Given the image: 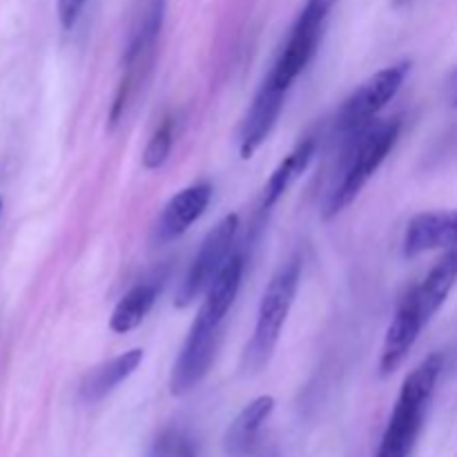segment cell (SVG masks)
Wrapping results in <instances>:
<instances>
[{"mask_svg": "<svg viewBox=\"0 0 457 457\" xmlns=\"http://www.w3.org/2000/svg\"><path fill=\"white\" fill-rule=\"evenodd\" d=\"M168 0H143L129 29L123 52V74L116 85L114 101L110 107V128H116L128 116L129 107L137 103L154 70L159 36L163 29Z\"/></svg>", "mask_w": 457, "mask_h": 457, "instance_id": "cell-1", "label": "cell"}, {"mask_svg": "<svg viewBox=\"0 0 457 457\" xmlns=\"http://www.w3.org/2000/svg\"><path fill=\"white\" fill-rule=\"evenodd\" d=\"M442 373V355H428L402 384L382 445L375 457H409L422 431L427 406Z\"/></svg>", "mask_w": 457, "mask_h": 457, "instance_id": "cell-2", "label": "cell"}, {"mask_svg": "<svg viewBox=\"0 0 457 457\" xmlns=\"http://www.w3.org/2000/svg\"><path fill=\"white\" fill-rule=\"evenodd\" d=\"M299 279H302V262L293 257L284 266H279V270L268 281L262 295V303H259L254 333L244 351V369L248 373H259L270 361L272 353L279 344L286 320L293 311Z\"/></svg>", "mask_w": 457, "mask_h": 457, "instance_id": "cell-3", "label": "cell"}, {"mask_svg": "<svg viewBox=\"0 0 457 457\" xmlns=\"http://www.w3.org/2000/svg\"><path fill=\"white\" fill-rule=\"evenodd\" d=\"M402 132V119L393 116L388 120H379V123L370 125L361 132L360 141L355 143L351 152V159L346 161V170H344L342 179L337 186L330 192L328 201L324 205V219H333L342 212L346 205L360 196L366 183L373 179L379 165L386 161L391 150L395 147L397 138Z\"/></svg>", "mask_w": 457, "mask_h": 457, "instance_id": "cell-4", "label": "cell"}, {"mask_svg": "<svg viewBox=\"0 0 457 457\" xmlns=\"http://www.w3.org/2000/svg\"><path fill=\"white\" fill-rule=\"evenodd\" d=\"M237 232H239V217H237V214H226V217L208 232V237H205L204 244H201L199 253L192 259L181 286H179L174 306L187 308L190 303H195V299L199 297L201 293L208 290V286L212 284L214 277L219 275V270H221V268L226 266L228 259H230V250L237 239Z\"/></svg>", "mask_w": 457, "mask_h": 457, "instance_id": "cell-5", "label": "cell"}, {"mask_svg": "<svg viewBox=\"0 0 457 457\" xmlns=\"http://www.w3.org/2000/svg\"><path fill=\"white\" fill-rule=\"evenodd\" d=\"M409 70L411 62L402 61L391 67H384L378 74L366 79L344 101V105L339 107L337 119H335L337 132H357V129H364L397 96V92L404 85Z\"/></svg>", "mask_w": 457, "mask_h": 457, "instance_id": "cell-6", "label": "cell"}, {"mask_svg": "<svg viewBox=\"0 0 457 457\" xmlns=\"http://www.w3.org/2000/svg\"><path fill=\"white\" fill-rule=\"evenodd\" d=\"M427 324L428 321L424 317L422 308H420L415 288H411L402 297L395 317H393V321L386 328L382 353H379V373H382V378H388V375H393L400 369L402 361L406 360V355L415 346L420 333H422V328Z\"/></svg>", "mask_w": 457, "mask_h": 457, "instance_id": "cell-7", "label": "cell"}, {"mask_svg": "<svg viewBox=\"0 0 457 457\" xmlns=\"http://www.w3.org/2000/svg\"><path fill=\"white\" fill-rule=\"evenodd\" d=\"M219 330L205 328L201 324H192L181 353L172 366L170 375V393L177 397L186 395L192 388L199 386L212 366L214 353H217Z\"/></svg>", "mask_w": 457, "mask_h": 457, "instance_id": "cell-8", "label": "cell"}, {"mask_svg": "<svg viewBox=\"0 0 457 457\" xmlns=\"http://www.w3.org/2000/svg\"><path fill=\"white\" fill-rule=\"evenodd\" d=\"M288 89L281 87L272 79H263L262 87L254 94V101L250 105L248 114H245L244 125H241L239 137V154L241 159H253L254 152L268 141V137L275 129L277 120H279L281 110H284V101Z\"/></svg>", "mask_w": 457, "mask_h": 457, "instance_id": "cell-9", "label": "cell"}, {"mask_svg": "<svg viewBox=\"0 0 457 457\" xmlns=\"http://www.w3.org/2000/svg\"><path fill=\"white\" fill-rule=\"evenodd\" d=\"M210 199H212V186L205 181L195 183V186H187L181 192H177L165 204L163 212H161L159 221H156L154 235H152L154 244L163 245L186 235L187 228L195 221H199L201 214L205 212Z\"/></svg>", "mask_w": 457, "mask_h": 457, "instance_id": "cell-10", "label": "cell"}, {"mask_svg": "<svg viewBox=\"0 0 457 457\" xmlns=\"http://www.w3.org/2000/svg\"><path fill=\"white\" fill-rule=\"evenodd\" d=\"M404 257L413 259L431 250H457V210L415 214L404 232Z\"/></svg>", "mask_w": 457, "mask_h": 457, "instance_id": "cell-11", "label": "cell"}, {"mask_svg": "<svg viewBox=\"0 0 457 457\" xmlns=\"http://www.w3.org/2000/svg\"><path fill=\"white\" fill-rule=\"evenodd\" d=\"M244 254H230L226 266L219 270V275L214 277V281L208 286V290H205V299L204 303H201L199 312H196V324L212 330L221 328L223 320H226L232 303H235L237 295H239L241 279H244Z\"/></svg>", "mask_w": 457, "mask_h": 457, "instance_id": "cell-12", "label": "cell"}, {"mask_svg": "<svg viewBox=\"0 0 457 457\" xmlns=\"http://www.w3.org/2000/svg\"><path fill=\"white\" fill-rule=\"evenodd\" d=\"M141 361L143 351L132 348V351L112 357L105 364L92 369L80 382V400L85 404H96V402L105 400L119 384H123L141 366Z\"/></svg>", "mask_w": 457, "mask_h": 457, "instance_id": "cell-13", "label": "cell"}, {"mask_svg": "<svg viewBox=\"0 0 457 457\" xmlns=\"http://www.w3.org/2000/svg\"><path fill=\"white\" fill-rule=\"evenodd\" d=\"M275 411V397L262 395L241 409V413L232 420L223 437V451L228 457H244L257 442L259 431Z\"/></svg>", "mask_w": 457, "mask_h": 457, "instance_id": "cell-14", "label": "cell"}, {"mask_svg": "<svg viewBox=\"0 0 457 457\" xmlns=\"http://www.w3.org/2000/svg\"><path fill=\"white\" fill-rule=\"evenodd\" d=\"M457 281V250H449L436 262V266L428 270L424 281L415 286L420 308H422L427 321L436 317V312L445 306L446 297L451 295Z\"/></svg>", "mask_w": 457, "mask_h": 457, "instance_id": "cell-15", "label": "cell"}, {"mask_svg": "<svg viewBox=\"0 0 457 457\" xmlns=\"http://www.w3.org/2000/svg\"><path fill=\"white\" fill-rule=\"evenodd\" d=\"M315 138H303L302 143H297L293 152L281 161L279 165L275 168V172L270 174L268 179L266 187H263V196H262V210H270L275 208L277 201L295 186L299 177L308 170L311 165L312 156H315Z\"/></svg>", "mask_w": 457, "mask_h": 457, "instance_id": "cell-16", "label": "cell"}, {"mask_svg": "<svg viewBox=\"0 0 457 457\" xmlns=\"http://www.w3.org/2000/svg\"><path fill=\"white\" fill-rule=\"evenodd\" d=\"M156 297H159V286L156 284H137L134 288H129L128 293L119 299L114 311H112V333L125 335L129 333V330L138 328V326L145 321V317L150 315L152 308H154Z\"/></svg>", "mask_w": 457, "mask_h": 457, "instance_id": "cell-17", "label": "cell"}, {"mask_svg": "<svg viewBox=\"0 0 457 457\" xmlns=\"http://www.w3.org/2000/svg\"><path fill=\"white\" fill-rule=\"evenodd\" d=\"M174 145V120L165 116L163 123L154 129L152 138L147 141L145 150H143V168L145 170H159L161 165L168 161L170 152Z\"/></svg>", "mask_w": 457, "mask_h": 457, "instance_id": "cell-18", "label": "cell"}, {"mask_svg": "<svg viewBox=\"0 0 457 457\" xmlns=\"http://www.w3.org/2000/svg\"><path fill=\"white\" fill-rule=\"evenodd\" d=\"M87 0H56V12L58 21H61L62 29H71L76 25V21L83 13V7Z\"/></svg>", "mask_w": 457, "mask_h": 457, "instance_id": "cell-19", "label": "cell"}, {"mask_svg": "<svg viewBox=\"0 0 457 457\" xmlns=\"http://www.w3.org/2000/svg\"><path fill=\"white\" fill-rule=\"evenodd\" d=\"M446 98L453 107H457V70L449 76V83H446Z\"/></svg>", "mask_w": 457, "mask_h": 457, "instance_id": "cell-20", "label": "cell"}, {"mask_svg": "<svg viewBox=\"0 0 457 457\" xmlns=\"http://www.w3.org/2000/svg\"><path fill=\"white\" fill-rule=\"evenodd\" d=\"M177 457H195V451H192L190 445H186V446H183L181 453H179Z\"/></svg>", "mask_w": 457, "mask_h": 457, "instance_id": "cell-21", "label": "cell"}, {"mask_svg": "<svg viewBox=\"0 0 457 457\" xmlns=\"http://www.w3.org/2000/svg\"><path fill=\"white\" fill-rule=\"evenodd\" d=\"M0 210H3V199H0Z\"/></svg>", "mask_w": 457, "mask_h": 457, "instance_id": "cell-22", "label": "cell"}]
</instances>
